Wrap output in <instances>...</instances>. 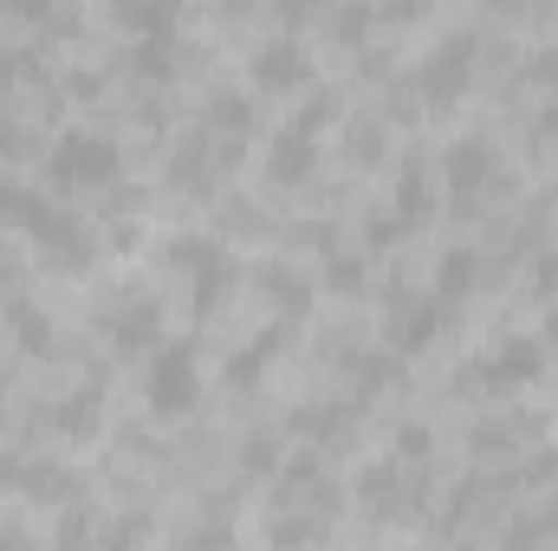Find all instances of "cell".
Segmentation results:
<instances>
[{
	"label": "cell",
	"instance_id": "6da1fadb",
	"mask_svg": "<svg viewBox=\"0 0 558 551\" xmlns=\"http://www.w3.org/2000/svg\"><path fill=\"white\" fill-rule=\"evenodd\" d=\"M118 169H124L118 143L92 137V131H65V137L52 143V156H46L52 188H105V182H118Z\"/></svg>",
	"mask_w": 558,
	"mask_h": 551
},
{
	"label": "cell",
	"instance_id": "7a4b0ae2",
	"mask_svg": "<svg viewBox=\"0 0 558 551\" xmlns=\"http://www.w3.org/2000/svg\"><path fill=\"white\" fill-rule=\"evenodd\" d=\"M162 260H169L175 273L195 279V311H202V318H208V311L234 292V279H241L234 254H228V247H215V241H202V234H175V241L162 247Z\"/></svg>",
	"mask_w": 558,
	"mask_h": 551
},
{
	"label": "cell",
	"instance_id": "3957f363",
	"mask_svg": "<svg viewBox=\"0 0 558 551\" xmlns=\"http://www.w3.org/2000/svg\"><path fill=\"white\" fill-rule=\"evenodd\" d=\"M143 396L149 415H189L202 403V370H195V351L189 344H162L143 370Z\"/></svg>",
	"mask_w": 558,
	"mask_h": 551
},
{
	"label": "cell",
	"instance_id": "277c9868",
	"mask_svg": "<svg viewBox=\"0 0 558 551\" xmlns=\"http://www.w3.org/2000/svg\"><path fill=\"white\" fill-rule=\"evenodd\" d=\"M474 52H481V39L474 33H454V39H441L428 59H422V72H416V91H422V105H454L461 98V85H468V72H474Z\"/></svg>",
	"mask_w": 558,
	"mask_h": 551
},
{
	"label": "cell",
	"instance_id": "5b68a950",
	"mask_svg": "<svg viewBox=\"0 0 558 551\" xmlns=\"http://www.w3.org/2000/svg\"><path fill=\"white\" fill-rule=\"evenodd\" d=\"M539 370H546V344L539 338H500L494 357H481V383L487 390H526V383H539Z\"/></svg>",
	"mask_w": 558,
	"mask_h": 551
},
{
	"label": "cell",
	"instance_id": "8992f818",
	"mask_svg": "<svg viewBox=\"0 0 558 551\" xmlns=\"http://www.w3.org/2000/svg\"><path fill=\"white\" fill-rule=\"evenodd\" d=\"M441 325H448V311H441L435 298H410V292H397V298H390V344H397L403 357L428 351Z\"/></svg>",
	"mask_w": 558,
	"mask_h": 551
},
{
	"label": "cell",
	"instance_id": "52a82bcc",
	"mask_svg": "<svg viewBox=\"0 0 558 551\" xmlns=\"http://www.w3.org/2000/svg\"><path fill=\"white\" fill-rule=\"evenodd\" d=\"M247 72H254L260 91H299V85H312V59H305L299 39H267Z\"/></svg>",
	"mask_w": 558,
	"mask_h": 551
},
{
	"label": "cell",
	"instance_id": "ba28073f",
	"mask_svg": "<svg viewBox=\"0 0 558 551\" xmlns=\"http://www.w3.org/2000/svg\"><path fill=\"white\" fill-rule=\"evenodd\" d=\"M33 241L46 247V260H52V267H72V273H85V267H92V228H85L78 215H59V208H52V215H46V228H39Z\"/></svg>",
	"mask_w": 558,
	"mask_h": 551
},
{
	"label": "cell",
	"instance_id": "9c48e42d",
	"mask_svg": "<svg viewBox=\"0 0 558 551\" xmlns=\"http://www.w3.org/2000/svg\"><path fill=\"white\" fill-rule=\"evenodd\" d=\"M441 175H448L454 195H474V188H487V182L500 175V162H494V149H487L481 137H454L448 156H441Z\"/></svg>",
	"mask_w": 558,
	"mask_h": 551
},
{
	"label": "cell",
	"instance_id": "30bf717a",
	"mask_svg": "<svg viewBox=\"0 0 558 551\" xmlns=\"http://www.w3.org/2000/svg\"><path fill=\"white\" fill-rule=\"evenodd\" d=\"M312 169H318V137L305 124L279 131V143L267 149V175H274L279 188H299V182H312Z\"/></svg>",
	"mask_w": 558,
	"mask_h": 551
},
{
	"label": "cell",
	"instance_id": "8fae6325",
	"mask_svg": "<svg viewBox=\"0 0 558 551\" xmlns=\"http://www.w3.org/2000/svg\"><path fill=\"white\" fill-rule=\"evenodd\" d=\"M105 331H111V344H118V351H143V344H156L162 311H156V298H137V305L111 311V318H105Z\"/></svg>",
	"mask_w": 558,
	"mask_h": 551
},
{
	"label": "cell",
	"instance_id": "7c38bea8",
	"mask_svg": "<svg viewBox=\"0 0 558 551\" xmlns=\"http://www.w3.org/2000/svg\"><path fill=\"white\" fill-rule=\"evenodd\" d=\"M279 351H286V331L274 325V331H260L247 351H234V357H228V383H234V390H254V383H260V370L274 364Z\"/></svg>",
	"mask_w": 558,
	"mask_h": 551
},
{
	"label": "cell",
	"instance_id": "4fadbf2b",
	"mask_svg": "<svg viewBox=\"0 0 558 551\" xmlns=\"http://www.w3.org/2000/svg\"><path fill=\"white\" fill-rule=\"evenodd\" d=\"M46 215H52V201L39 195V188H13V182H0V221L7 228H20L26 241L46 228Z\"/></svg>",
	"mask_w": 558,
	"mask_h": 551
},
{
	"label": "cell",
	"instance_id": "5bb4252c",
	"mask_svg": "<svg viewBox=\"0 0 558 551\" xmlns=\"http://www.w3.org/2000/svg\"><path fill=\"white\" fill-rule=\"evenodd\" d=\"M131 72L137 78H175V33H137Z\"/></svg>",
	"mask_w": 558,
	"mask_h": 551
},
{
	"label": "cell",
	"instance_id": "9a60e30c",
	"mask_svg": "<svg viewBox=\"0 0 558 551\" xmlns=\"http://www.w3.org/2000/svg\"><path fill=\"white\" fill-rule=\"evenodd\" d=\"M351 403H299L292 409V434H318V441H331V434H344L351 428Z\"/></svg>",
	"mask_w": 558,
	"mask_h": 551
},
{
	"label": "cell",
	"instance_id": "2e32d148",
	"mask_svg": "<svg viewBox=\"0 0 558 551\" xmlns=\"http://www.w3.org/2000/svg\"><path fill=\"white\" fill-rule=\"evenodd\" d=\"M428 201H435V195H428V169L410 162V169L397 175V221H403V228H422V221H428Z\"/></svg>",
	"mask_w": 558,
	"mask_h": 551
},
{
	"label": "cell",
	"instance_id": "e0dca14e",
	"mask_svg": "<svg viewBox=\"0 0 558 551\" xmlns=\"http://www.w3.org/2000/svg\"><path fill=\"white\" fill-rule=\"evenodd\" d=\"M182 13V0H118V26L131 33H169Z\"/></svg>",
	"mask_w": 558,
	"mask_h": 551
},
{
	"label": "cell",
	"instance_id": "ac0fdd59",
	"mask_svg": "<svg viewBox=\"0 0 558 551\" xmlns=\"http://www.w3.org/2000/svg\"><path fill=\"white\" fill-rule=\"evenodd\" d=\"M474 273H481L474 247H448L441 267H435V292H441V298H468V292H474Z\"/></svg>",
	"mask_w": 558,
	"mask_h": 551
},
{
	"label": "cell",
	"instance_id": "d6986e66",
	"mask_svg": "<svg viewBox=\"0 0 558 551\" xmlns=\"http://www.w3.org/2000/svg\"><path fill=\"white\" fill-rule=\"evenodd\" d=\"M267 292H274V305L286 318H305V311H312V285L292 273V267H274V273H267Z\"/></svg>",
	"mask_w": 558,
	"mask_h": 551
},
{
	"label": "cell",
	"instance_id": "ffe728a7",
	"mask_svg": "<svg viewBox=\"0 0 558 551\" xmlns=\"http://www.w3.org/2000/svg\"><path fill=\"white\" fill-rule=\"evenodd\" d=\"M371 20H377V13H371L364 0H344V7H331V39H344V46H357V39L371 33Z\"/></svg>",
	"mask_w": 558,
	"mask_h": 551
},
{
	"label": "cell",
	"instance_id": "44dd1931",
	"mask_svg": "<svg viewBox=\"0 0 558 551\" xmlns=\"http://www.w3.org/2000/svg\"><path fill=\"white\" fill-rule=\"evenodd\" d=\"M208 124L228 131V137H247V131H254V105H247V98H215V105H208Z\"/></svg>",
	"mask_w": 558,
	"mask_h": 551
},
{
	"label": "cell",
	"instance_id": "7402d4cb",
	"mask_svg": "<svg viewBox=\"0 0 558 551\" xmlns=\"http://www.w3.org/2000/svg\"><path fill=\"white\" fill-rule=\"evenodd\" d=\"M13 338H20V351H33V357L52 351V331H46V318H39L33 305H13Z\"/></svg>",
	"mask_w": 558,
	"mask_h": 551
},
{
	"label": "cell",
	"instance_id": "603a6c76",
	"mask_svg": "<svg viewBox=\"0 0 558 551\" xmlns=\"http://www.w3.org/2000/svg\"><path fill=\"white\" fill-rule=\"evenodd\" d=\"M325 285H331L338 298L364 292V260H351V254H331V260H325Z\"/></svg>",
	"mask_w": 558,
	"mask_h": 551
},
{
	"label": "cell",
	"instance_id": "cb8c5ba5",
	"mask_svg": "<svg viewBox=\"0 0 558 551\" xmlns=\"http://www.w3.org/2000/svg\"><path fill=\"white\" fill-rule=\"evenodd\" d=\"M59 428H72V434H92V428H98V396H78V403H65V409H59Z\"/></svg>",
	"mask_w": 558,
	"mask_h": 551
},
{
	"label": "cell",
	"instance_id": "d4e9b609",
	"mask_svg": "<svg viewBox=\"0 0 558 551\" xmlns=\"http://www.w3.org/2000/svg\"><path fill=\"white\" fill-rule=\"evenodd\" d=\"M397 454H403V461H428V428H416V421H410V428L397 434Z\"/></svg>",
	"mask_w": 558,
	"mask_h": 551
},
{
	"label": "cell",
	"instance_id": "484cf974",
	"mask_svg": "<svg viewBox=\"0 0 558 551\" xmlns=\"http://www.w3.org/2000/svg\"><path fill=\"white\" fill-rule=\"evenodd\" d=\"M52 0H0V20H46Z\"/></svg>",
	"mask_w": 558,
	"mask_h": 551
},
{
	"label": "cell",
	"instance_id": "4316f807",
	"mask_svg": "<svg viewBox=\"0 0 558 551\" xmlns=\"http://www.w3.org/2000/svg\"><path fill=\"white\" fill-rule=\"evenodd\" d=\"M331 118H338V98H325V91H318V98L305 105V118H299V124H305V131H318V124H331Z\"/></svg>",
	"mask_w": 558,
	"mask_h": 551
},
{
	"label": "cell",
	"instance_id": "83f0119b",
	"mask_svg": "<svg viewBox=\"0 0 558 551\" xmlns=\"http://www.w3.org/2000/svg\"><path fill=\"white\" fill-rule=\"evenodd\" d=\"M247 467H254V474L274 467V434H254V441H247Z\"/></svg>",
	"mask_w": 558,
	"mask_h": 551
},
{
	"label": "cell",
	"instance_id": "f1b7e54d",
	"mask_svg": "<svg viewBox=\"0 0 558 551\" xmlns=\"http://www.w3.org/2000/svg\"><path fill=\"white\" fill-rule=\"evenodd\" d=\"M533 292H546V298L558 292V254H546V260L533 267Z\"/></svg>",
	"mask_w": 558,
	"mask_h": 551
},
{
	"label": "cell",
	"instance_id": "f546056e",
	"mask_svg": "<svg viewBox=\"0 0 558 551\" xmlns=\"http://www.w3.org/2000/svg\"><path fill=\"white\" fill-rule=\"evenodd\" d=\"M364 234H371V247H390V241H397V234H403V221H397V215H390V221H384V215H377V221H371V228H364Z\"/></svg>",
	"mask_w": 558,
	"mask_h": 551
},
{
	"label": "cell",
	"instance_id": "4dcf8cb0",
	"mask_svg": "<svg viewBox=\"0 0 558 551\" xmlns=\"http://www.w3.org/2000/svg\"><path fill=\"white\" fill-rule=\"evenodd\" d=\"M533 78H539V85H558V46H553V52H539V59H533Z\"/></svg>",
	"mask_w": 558,
	"mask_h": 551
},
{
	"label": "cell",
	"instance_id": "1f68e13d",
	"mask_svg": "<svg viewBox=\"0 0 558 551\" xmlns=\"http://www.w3.org/2000/svg\"><path fill=\"white\" fill-rule=\"evenodd\" d=\"M20 72H26V59H20V52H7V46H0V91H7V85H13V78H20Z\"/></svg>",
	"mask_w": 558,
	"mask_h": 551
},
{
	"label": "cell",
	"instance_id": "d6a6232c",
	"mask_svg": "<svg viewBox=\"0 0 558 551\" xmlns=\"http://www.w3.org/2000/svg\"><path fill=\"white\" fill-rule=\"evenodd\" d=\"M0 156H20V124L0 111Z\"/></svg>",
	"mask_w": 558,
	"mask_h": 551
},
{
	"label": "cell",
	"instance_id": "836d02e7",
	"mask_svg": "<svg viewBox=\"0 0 558 551\" xmlns=\"http://www.w3.org/2000/svg\"><path fill=\"white\" fill-rule=\"evenodd\" d=\"M65 91H72V98H98V78H92V72H72Z\"/></svg>",
	"mask_w": 558,
	"mask_h": 551
},
{
	"label": "cell",
	"instance_id": "e575fe53",
	"mask_svg": "<svg viewBox=\"0 0 558 551\" xmlns=\"http://www.w3.org/2000/svg\"><path fill=\"white\" fill-rule=\"evenodd\" d=\"M279 13H292V20H299V13H312V7H318V0H274Z\"/></svg>",
	"mask_w": 558,
	"mask_h": 551
},
{
	"label": "cell",
	"instance_id": "d590c367",
	"mask_svg": "<svg viewBox=\"0 0 558 551\" xmlns=\"http://www.w3.org/2000/svg\"><path fill=\"white\" fill-rule=\"evenodd\" d=\"M539 131H558V105H546V111H539Z\"/></svg>",
	"mask_w": 558,
	"mask_h": 551
}]
</instances>
